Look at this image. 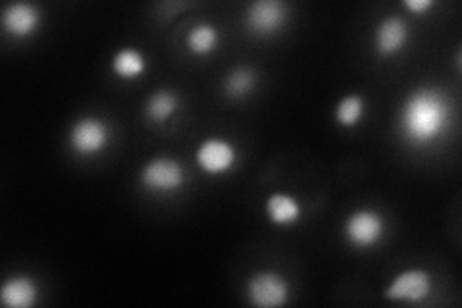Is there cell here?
<instances>
[{"mask_svg": "<svg viewBox=\"0 0 462 308\" xmlns=\"http://www.w3.org/2000/svg\"><path fill=\"white\" fill-rule=\"evenodd\" d=\"M254 83H256V78L253 70L237 68L226 78L224 89L231 98H243L254 89Z\"/></svg>", "mask_w": 462, "mask_h": 308, "instance_id": "obj_17", "label": "cell"}, {"mask_svg": "<svg viewBox=\"0 0 462 308\" xmlns=\"http://www.w3.org/2000/svg\"><path fill=\"white\" fill-rule=\"evenodd\" d=\"M266 216L276 226H291L297 224L302 216L300 202L287 193H272L266 199Z\"/></svg>", "mask_w": 462, "mask_h": 308, "instance_id": "obj_12", "label": "cell"}, {"mask_svg": "<svg viewBox=\"0 0 462 308\" xmlns=\"http://www.w3.org/2000/svg\"><path fill=\"white\" fill-rule=\"evenodd\" d=\"M345 239L355 248H370L378 245L385 236V222L380 212L360 209L346 216L343 226Z\"/></svg>", "mask_w": 462, "mask_h": 308, "instance_id": "obj_3", "label": "cell"}, {"mask_svg": "<svg viewBox=\"0 0 462 308\" xmlns=\"http://www.w3.org/2000/svg\"><path fill=\"white\" fill-rule=\"evenodd\" d=\"M187 49L197 56L212 54L220 45V32L210 23H197L187 33Z\"/></svg>", "mask_w": 462, "mask_h": 308, "instance_id": "obj_14", "label": "cell"}, {"mask_svg": "<svg viewBox=\"0 0 462 308\" xmlns=\"http://www.w3.org/2000/svg\"><path fill=\"white\" fill-rule=\"evenodd\" d=\"M141 185L154 195H168L183 187L185 170L178 160L168 156H158L149 160L141 170Z\"/></svg>", "mask_w": 462, "mask_h": 308, "instance_id": "obj_2", "label": "cell"}, {"mask_svg": "<svg viewBox=\"0 0 462 308\" xmlns=\"http://www.w3.org/2000/svg\"><path fill=\"white\" fill-rule=\"evenodd\" d=\"M287 20V5L282 0H256L249 5L245 22L258 35H272L280 32Z\"/></svg>", "mask_w": 462, "mask_h": 308, "instance_id": "obj_8", "label": "cell"}, {"mask_svg": "<svg viewBox=\"0 0 462 308\" xmlns=\"http://www.w3.org/2000/svg\"><path fill=\"white\" fill-rule=\"evenodd\" d=\"M144 70H147V61H144V54L137 49L124 47L112 58L114 76L124 81L139 79L144 73Z\"/></svg>", "mask_w": 462, "mask_h": 308, "instance_id": "obj_13", "label": "cell"}, {"mask_svg": "<svg viewBox=\"0 0 462 308\" xmlns=\"http://www.w3.org/2000/svg\"><path fill=\"white\" fill-rule=\"evenodd\" d=\"M69 146L79 156H95L103 153L110 143V127L95 116L78 120L69 129Z\"/></svg>", "mask_w": 462, "mask_h": 308, "instance_id": "obj_4", "label": "cell"}, {"mask_svg": "<svg viewBox=\"0 0 462 308\" xmlns=\"http://www.w3.org/2000/svg\"><path fill=\"white\" fill-rule=\"evenodd\" d=\"M409 42V25L399 16H389L375 27L374 47L382 56L399 54Z\"/></svg>", "mask_w": 462, "mask_h": 308, "instance_id": "obj_10", "label": "cell"}, {"mask_svg": "<svg viewBox=\"0 0 462 308\" xmlns=\"http://www.w3.org/2000/svg\"><path fill=\"white\" fill-rule=\"evenodd\" d=\"M433 6H436L433 0H407V3H404V8L411 10L412 14H416V16H422V14H426Z\"/></svg>", "mask_w": 462, "mask_h": 308, "instance_id": "obj_18", "label": "cell"}, {"mask_svg": "<svg viewBox=\"0 0 462 308\" xmlns=\"http://www.w3.org/2000/svg\"><path fill=\"white\" fill-rule=\"evenodd\" d=\"M383 295L389 301L422 303L431 295V275L420 268L404 270L393 277Z\"/></svg>", "mask_w": 462, "mask_h": 308, "instance_id": "obj_7", "label": "cell"}, {"mask_svg": "<svg viewBox=\"0 0 462 308\" xmlns=\"http://www.w3.org/2000/svg\"><path fill=\"white\" fill-rule=\"evenodd\" d=\"M336 122L339 127L343 129H353L360 124L365 116V100L360 95L353 93V95H346L343 97L337 107H336Z\"/></svg>", "mask_w": 462, "mask_h": 308, "instance_id": "obj_16", "label": "cell"}, {"mask_svg": "<svg viewBox=\"0 0 462 308\" xmlns=\"http://www.w3.org/2000/svg\"><path fill=\"white\" fill-rule=\"evenodd\" d=\"M247 297L254 306L278 308L289 299V285L276 272H258L247 284Z\"/></svg>", "mask_w": 462, "mask_h": 308, "instance_id": "obj_6", "label": "cell"}, {"mask_svg": "<svg viewBox=\"0 0 462 308\" xmlns=\"http://www.w3.org/2000/svg\"><path fill=\"white\" fill-rule=\"evenodd\" d=\"M197 166L207 175H224L237 163V151L234 143L222 137H208L199 145L195 153Z\"/></svg>", "mask_w": 462, "mask_h": 308, "instance_id": "obj_5", "label": "cell"}, {"mask_svg": "<svg viewBox=\"0 0 462 308\" xmlns=\"http://www.w3.org/2000/svg\"><path fill=\"white\" fill-rule=\"evenodd\" d=\"M41 25V10L29 3H12L3 12V27L14 39H29Z\"/></svg>", "mask_w": 462, "mask_h": 308, "instance_id": "obj_9", "label": "cell"}, {"mask_svg": "<svg viewBox=\"0 0 462 308\" xmlns=\"http://www.w3.org/2000/svg\"><path fill=\"white\" fill-rule=\"evenodd\" d=\"M39 289L27 275H14L0 287V301L10 308H32L37 303Z\"/></svg>", "mask_w": 462, "mask_h": 308, "instance_id": "obj_11", "label": "cell"}, {"mask_svg": "<svg viewBox=\"0 0 462 308\" xmlns=\"http://www.w3.org/2000/svg\"><path fill=\"white\" fill-rule=\"evenodd\" d=\"M180 100L178 95L168 89H161L149 97L147 107H144V112H147V118L154 124H166L168 120L173 118V114L178 112Z\"/></svg>", "mask_w": 462, "mask_h": 308, "instance_id": "obj_15", "label": "cell"}, {"mask_svg": "<svg viewBox=\"0 0 462 308\" xmlns=\"http://www.w3.org/2000/svg\"><path fill=\"white\" fill-rule=\"evenodd\" d=\"M402 137L412 146H430L436 143L451 124V105L441 91L416 89L401 107Z\"/></svg>", "mask_w": 462, "mask_h": 308, "instance_id": "obj_1", "label": "cell"}]
</instances>
